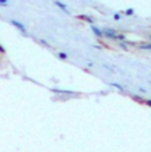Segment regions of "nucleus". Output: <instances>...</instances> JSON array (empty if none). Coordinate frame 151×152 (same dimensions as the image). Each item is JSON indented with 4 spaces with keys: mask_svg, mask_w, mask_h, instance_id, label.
Returning <instances> with one entry per match:
<instances>
[{
    "mask_svg": "<svg viewBox=\"0 0 151 152\" xmlns=\"http://www.w3.org/2000/svg\"><path fill=\"white\" fill-rule=\"evenodd\" d=\"M103 32V36L107 37V39H113V40H119V39H123V36L122 34H118V32L115 31V29L113 28H107L105 29Z\"/></svg>",
    "mask_w": 151,
    "mask_h": 152,
    "instance_id": "1",
    "label": "nucleus"
},
{
    "mask_svg": "<svg viewBox=\"0 0 151 152\" xmlns=\"http://www.w3.org/2000/svg\"><path fill=\"white\" fill-rule=\"evenodd\" d=\"M11 24H12V25H15L16 28H19L20 31L23 32V33H25V27L21 24V23H19V21H17V20H12V21H11Z\"/></svg>",
    "mask_w": 151,
    "mask_h": 152,
    "instance_id": "2",
    "label": "nucleus"
},
{
    "mask_svg": "<svg viewBox=\"0 0 151 152\" xmlns=\"http://www.w3.org/2000/svg\"><path fill=\"white\" fill-rule=\"evenodd\" d=\"M92 31L94 32V34H95V36H98V37H102V36H103V32L101 31L100 28L94 27V25H92Z\"/></svg>",
    "mask_w": 151,
    "mask_h": 152,
    "instance_id": "3",
    "label": "nucleus"
},
{
    "mask_svg": "<svg viewBox=\"0 0 151 152\" xmlns=\"http://www.w3.org/2000/svg\"><path fill=\"white\" fill-rule=\"evenodd\" d=\"M139 48H141V49H151V42H149V44H142V45H139Z\"/></svg>",
    "mask_w": 151,
    "mask_h": 152,
    "instance_id": "4",
    "label": "nucleus"
},
{
    "mask_svg": "<svg viewBox=\"0 0 151 152\" xmlns=\"http://www.w3.org/2000/svg\"><path fill=\"white\" fill-rule=\"evenodd\" d=\"M59 57L61 58V60H66V58H68V56H66L65 53H62V52H60V53H59Z\"/></svg>",
    "mask_w": 151,
    "mask_h": 152,
    "instance_id": "5",
    "label": "nucleus"
},
{
    "mask_svg": "<svg viewBox=\"0 0 151 152\" xmlns=\"http://www.w3.org/2000/svg\"><path fill=\"white\" fill-rule=\"evenodd\" d=\"M54 4H56V5H59V7H60V8H62V10H66V5L61 4V3H59V1H56V3H54Z\"/></svg>",
    "mask_w": 151,
    "mask_h": 152,
    "instance_id": "6",
    "label": "nucleus"
},
{
    "mask_svg": "<svg viewBox=\"0 0 151 152\" xmlns=\"http://www.w3.org/2000/svg\"><path fill=\"white\" fill-rule=\"evenodd\" d=\"M125 13H126V15H133V13H134V11H133V10H127V11H125Z\"/></svg>",
    "mask_w": 151,
    "mask_h": 152,
    "instance_id": "7",
    "label": "nucleus"
},
{
    "mask_svg": "<svg viewBox=\"0 0 151 152\" xmlns=\"http://www.w3.org/2000/svg\"><path fill=\"white\" fill-rule=\"evenodd\" d=\"M146 104H149V106L151 107V101H146Z\"/></svg>",
    "mask_w": 151,
    "mask_h": 152,
    "instance_id": "8",
    "label": "nucleus"
},
{
    "mask_svg": "<svg viewBox=\"0 0 151 152\" xmlns=\"http://www.w3.org/2000/svg\"><path fill=\"white\" fill-rule=\"evenodd\" d=\"M0 50H1V52H3V53H4V52H5V50H4V49H3V48H1V46H0Z\"/></svg>",
    "mask_w": 151,
    "mask_h": 152,
    "instance_id": "9",
    "label": "nucleus"
}]
</instances>
